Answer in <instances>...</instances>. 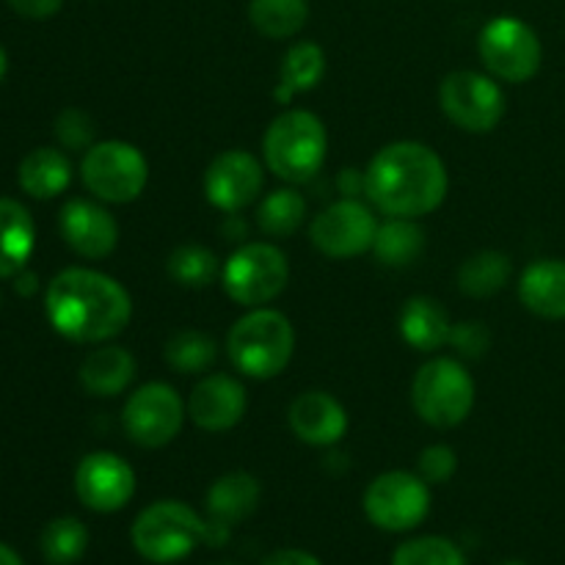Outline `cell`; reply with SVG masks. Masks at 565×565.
I'll list each match as a JSON object with an SVG mask.
<instances>
[{
    "label": "cell",
    "instance_id": "obj_31",
    "mask_svg": "<svg viewBox=\"0 0 565 565\" xmlns=\"http://www.w3.org/2000/svg\"><path fill=\"white\" fill-rule=\"evenodd\" d=\"M218 359V345L210 334L196 329L177 331L169 342H166V362L182 375L207 373Z\"/></svg>",
    "mask_w": 565,
    "mask_h": 565
},
{
    "label": "cell",
    "instance_id": "obj_43",
    "mask_svg": "<svg viewBox=\"0 0 565 565\" xmlns=\"http://www.w3.org/2000/svg\"><path fill=\"white\" fill-rule=\"evenodd\" d=\"M6 72H9V55H6V50L0 47V83H3Z\"/></svg>",
    "mask_w": 565,
    "mask_h": 565
},
{
    "label": "cell",
    "instance_id": "obj_22",
    "mask_svg": "<svg viewBox=\"0 0 565 565\" xmlns=\"http://www.w3.org/2000/svg\"><path fill=\"white\" fill-rule=\"evenodd\" d=\"M452 320L447 309L436 298L414 296L408 298L401 312V334L414 351L434 353L450 342Z\"/></svg>",
    "mask_w": 565,
    "mask_h": 565
},
{
    "label": "cell",
    "instance_id": "obj_5",
    "mask_svg": "<svg viewBox=\"0 0 565 565\" xmlns=\"http://www.w3.org/2000/svg\"><path fill=\"white\" fill-rule=\"evenodd\" d=\"M130 539L143 561L177 563L204 544V519L185 502L160 500L138 513Z\"/></svg>",
    "mask_w": 565,
    "mask_h": 565
},
{
    "label": "cell",
    "instance_id": "obj_32",
    "mask_svg": "<svg viewBox=\"0 0 565 565\" xmlns=\"http://www.w3.org/2000/svg\"><path fill=\"white\" fill-rule=\"evenodd\" d=\"M39 546H42L44 561L50 565H72L81 561L83 552H86L88 530L86 524L75 516L53 519V522L44 527Z\"/></svg>",
    "mask_w": 565,
    "mask_h": 565
},
{
    "label": "cell",
    "instance_id": "obj_37",
    "mask_svg": "<svg viewBox=\"0 0 565 565\" xmlns=\"http://www.w3.org/2000/svg\"><path fill=\"white\" fill-rule=\"evenodd\" d=\"M25 20H50L61 11L64 0H6Z\"/></svg>",
    "mask_w": 565,
    "mask_h": 565
},
{
    "label": "cell",
    "instance_id": "obj_17",
    "mask_svg": "<svg viewBox=\"0 0 565 565\" xmlns=\"http://www.w3.org/2000/svg\"><path fill=\"white\" fill-rule=\"evenodd\" d=\"M185 408L196 428L207 434H224L235 428L246 414V390L232 375H207L193 386Z\"/></svg>",
    "mask_w": 565,
    "mask_h": 565
},
{
    "label": "cell",
    "instance_id": "obj_16",
    "mask_svg": "<svg viewBox=\"0 0 565 565\" xmlns=\"http://www.w3.org/2000/svg\"><path fill=\"white\" fill-rule=\"evenodd\" d=\"M58 230L66 246L86 259H103L119 243V224L114 215L88 199H70L58 213Z\"/></svg>",
    "mask_w": 565,
    "mask_h": 565
},
{
    "label": "cell",
    "instance_id": "obj_23",
    "mask_svg": "<svg viewBox=\"0 0 565 565\" xmlns=\"http://www.w3.org/2000/svg\"><path fill=\"white\" fill-rule=\"evenodd\" d=\"M259 494H263V489H259L254 475L241 472V469H237V472L221 475L207 491L210 519L232 527V524L243 522V519H248L257 511Z\"/></svg>",
    "mask_w": 565,
    "mask_h": 565
},
{
    "label": "cell",
    "instance_id": "obj_41",
    "mask_svg": "<svg viewBox=\"0 0 565 565\" xmlns=\"http://www.w3.org/2000/svg\"><path fill=\"white\" fill-rule=\"evenodd\" d=\"M17 292L20 296H31L36 290V274H17Z\"/></svg>",
    "mask_w": 565,
    "mask_h": 565
},
{
    "label": "cell",
    "instance_id": "obj_21",
    "mask_svg": "<svg viewBox=\"0 0 565 565\" xmlns=\"http://www.w3.org/2000/svg\"><path fill=\"white\" fill-rule=\"evenodd\" d=\"M36 246V226L25 204L0 199V279L22 274Z\"/></svg>",
    "mask_w": 565,
    "mask_h": 565
},
{
    "label": "cell",
    "instance_id": "obj_6",
    "mask_svg": "<svg viewBox=\"0 0 565 565\" xmlns=\"http://www.w3.org/2000/svg\"><path fill=\"white\" fill-rule=\"evenodd\" d=\"M412 403L419 419L434 428H456L475 408L472 375L458 359H430L414 375Z\"/></svg>",
    "mask_w": 565,
    "mask_h": 565
},
{
    "label": "cell",
    "instance_id": "obj_42",
    "mask_svg": "<svg viewBox=\"0 0 565 565\" xmlns=\"http://www.w3.org/2000/svg\"><path fill=\"white\" fill-rule=\"evenodd\" d=\"M0 565H22V561H20V555L11 550V546L0 544Z\"/></svg>",
    "mask_w": 565,
    "mask_h": 565
},
{
    "label": "cell",
    "instance_id": "obj_10",
    "mask_svg": "<svg viewBox=\"0 0 565 565\" xmlns=\"http://www.w3.org/2000/svg\"><path fill=\"white\" fill-rule=\"evenodd\" d=\"M447 119L467 132H491L505 116V92L483 72H450L439 86Z\"/></svg>",
    "mask_w": 565,
    "mask_h": 565
},
{
    "label": "cell",
    "instance_id": "obj_15",
    "mask_svg": "<svg viewBox=\"0 0 565 565\" xmlns=\"http://www.w3.org/2000/svg\"><path fill=\"white\" fill-rule=\"evenodd\" d=\"M75 491L88 511H121L136 494V472L116 452H92L77 463Z\"/></svg>",
    "mask_w": 565,
    "mask_h": 565
},
{
    "label": "cell",
    "instance_id": "obj_44",
    "mask_svg": "<svg viewBox=\"0 0 565 565\" xmlns=\"http://www.w3.org/2000/svg\"><path fill=\"white\" fill-rule=\"evenodd\" d=\"M500 565H527V563H522V561H508V563H500Z\"/></svg>",
    "mask_w": 565,
    "mask_h": 565
},
{
    "label": "cell",
    "instance_id": "obj_3",
    "mask_svg": "<svg viewBox=\"0 0 565 565\" xmlns=\"http://www.w3.org/2000/svg\"><path fill=\"white\" fill-rule=\"evenodd\" d=\"M232 364L248 379L268 381L285 373L296 351V331L279 309L254 307L235 320L226 337Z\"/></svg>",
    "mask_w": 565,
    "mask_h": 565
},
{
    "label": "cell",
    "instance_id": "obj_35",
    "mask_svg": "<svg viewBox=\"0 0 565 565\" xmlns=\"http://www.w3.org/2000/svg\"><path fill=\"white\" fill-rule=\"evenodd\" d=\"M447 345L463 359H480L491 348V331L489 326L480 320H463V323H452L450 342Z\"/></svg>",
    "mask_w": 565,
    "mask_h": 565
},
{
    "label": "cell",
    "instance_id": "obj_24",
    "mask_svg": "<svg viewBox=\"0 0 565 565\" xmlns=\"http://www.w3.org/2000/svg\"><path fill=\"white\" fill-rule=\"evenodd\" d=\"M20 188L33 199H53L72 182V163L61 149L39 147L22 158L17 171Z\"/></svg>",
    "mask_w": 565,
    "mask_h": 565
},
{
    "label": "cell",
    "instance_id": "obj_45",
    "mask_svg": "<svg viewBox=\"0 0 565 565\" xmlns=\"http://www.w3.org/2000/svg\"><path fill=\"white\" fill-rule=\"evenodd\" d=\"M224 565H230V563H224Z\"/></svg>",
    "mask_w": 565,
    "mask_h": 565
},
{
    "label": "cell",
    "instance_id": "obj_30",
    "mask_svg": "<svg viewBox=\"0 0 565 565\" xmlns=\"http://www.w3.org/2000/svg\"><path fill=\"white\" fill-rule=\"evenodd\" d=\"M166 270H169V276L177 285L188 287V290L210 287L221 276L218 257L207 246H199V243H185V246L174 248L169 254Z\"/></svg>",
    "mask_w": 565,
    "mask_h": 565
},
{
    "label": "cell",
    "instance_id": "obj_9",
    "mask_svg": "<svg viewBox=\"0 0 565 565\" xmlns=\"http://www.w3.org/2000/svg\"><path fill=\"white\" fill-rule=\"evenodd\" d=\"M478 53L486 70L505 83H527L539 75L544 47L539 33L519 17H494L478 36Z\"/></svg>",
    "mask_w": 565,
    "mask_h": 565
},
{
    "label": "cell",
    "instance_id": "obj_28",
    "mask_svg": "<svg viewBox=\"0 0 565 565\" xmlns=\"http://www.w3.org/2000/svg\"><path fill=\"white\" fill-rule=\"evenodd\" d=\"M307 221V199L296 188L268 193L257 207V226L268 237H290Z\"/></svg>",
    "mask_w": 565,
    "mask_h": 565
},
{
    "label": "cell",
    "instance_id": "obj_7",
    "mask_svg": "<svg viewBox=\"0 0 565 565\" xmlns=\"http://www.w3.org/2000/svg\"><path fill=\"white\" fill-rule=\"evenodd\" d=\"M290 263L274 243H243L221 265V285L241 307H265L285 292Z\"/></svg>",
    "mask_w": 565,
    "mask_h": 565
},
{
    "label": "cell",
    "instance_id": "obj_13",
    "mask_svg": "<svg viewBox=\"0 0 565 565\" xmlns=\"http://www.w3.org/2000/svg\"><path fill=\"white\" fill-rule=\"evenodd\" d=\"M379 232L373 210L359 199H340L315 215L309 226L315 248L331 259H351L370 252Z\"/></svg>",
    "mask_w": 565,
    "mask_h": 565
},
{
    "label": "cell",
    "instance_id": "obj_36",
    "mask_svg": "<svg viewBox=\"0 0 565 565\" xmlns=\"http://www.w3.org/2000/svg\"><path fill=\"white\" fill-rule=\"evenodd\" d=\"M458 456L452 447L447 445H430L425 447L419 456V478L425 483H447L456 475Z\"/></svg>",
    "mask_w": 565,
    "mask_h": 565
},
{
    "label": "cell",
    "instance_id": "obj_20",
    "mask_svg": "<svg viewBox=\"0 0 565 565\" xmlns=\"http://www.w3.org/2000/svg\"><path fill=\"white\" fill-rule=\"evenodd\" d=\"M81 384L94 397H116L136 379V356L121 345L94 348L81 364Z\"/></svg>",
    "mask_w": 565,
    "mask_h": 565
},
{
    "label": "cell",
    "instance_id": "obj_2",
    "mask_svg": "<svg viewBox=\"0 0 565 565\" xmlns=\"http://www.w3.org/2000/svg\"><path fill=\"white\" fill-rule=\"evenodd\" d=\"M450 177L439 154L419 141L386 143L364 171V196L390 218H423L447 196Z\"/></svg>",
    "mask_w": 565,
    "mask_h": 565
},
{
    "label": "cell",
    "instance_id": "obj_25",
    "mask_svg": "<svg viewBox=\"0 0 565 565\" xmlns=\"http://www.w3.org/2000/svg\"><path fill=\"white\" fill-rule=\"evenodd\" d=\"M326 75V53L320 44L315 42H298L287 50L285 61H281L279 86H276L274 97L279 103H290L296 94L312 92Z\"/></svg>",
    "mask_w": 565,
    "mask_h": 565
},
{
    "label": "cell",
    "instance_id": "obj_12",
    "mask_svg": "<svg viewBox=\"0 0 565 565\" xmlns=\"http://www.w3.org/2000/svg\"><path fill=\"white\" fill-rule=\"evenodd\" d=\"M185 414L188 408L182 397L163 381H152V384H143L141 390L127 397L121 425H125V434L130 436V441L154 450V447H166L177 439Z\"/></svg>",
    "mask_w": 565,
    "mask_h": 565
},
{
    "label": "cell",
    "instance_id": "obj_14",
    "mask_svg": "<svg viewBox=\"0 0 565 565\" xmlns=\"http://www.w3.org/2000/svg\"><path fill=\"white\" fill-rule=\"evenodd\" d=\"M263 163L246 149H226L204 171V196L221 213H241L263 193Z\"/></svg>",
    "mask_w": 565,
    "mask_h": 565
},
{
    "label": "cell",
    "instance_id": "obj_38",
    "mask_svg": "<svg viewBox=\"0 0 565 565\" xmlns=\"http://www.w3.org/2000/svg\"><path fill=\"white\" fill-rule=\"evenodd\" d=\"M337 191L342 199H359L364 193V171L359 169H342L337 177Z\"/></svg>",
    "mask_w": 565,
    "mask_h": 565
},
{
    "label": "cell",
    "instance_id": "obj_1",
    "mask_svg": "<svg viewBox=\"0 0 565 565\" xmlns=\"http://www.w3.org/2000/svg\"><path fill=\"white\" fill-rule=\"evenodd\" d=\"M44 312L66 340L105 342L127 329L132 301L114 276L92 268H66L47 285Z\"/></svg>",
    "mask_w": 565,
    "mask_h": 565
},
{
    "label": "cell",
    "instance_id": "obj_18",
    "mask_svg": "<svg viewBox=\"0 0 565 565\" xmlns=\"http://www.w3.org/2000/svg\"><path fill=\"white\" fill-rule=\"evenodd\" d=\"M287 419L292 434L312 447H334L348 434V412L329 392L312 390L298 395L287 412Z\"/></svg>",
    "mask_w": 565,
    "mask_h": 565
},
{
    "label": "cell",
    "instance_id": "obj_34",
    "mask_svg": "<svg viewBox=\"0 0 565 565\" xmlns=\"http://www.w3.org/2000/svg\"><path fill=\"white\" fill-rule=\"evenodd\" d=\"M55 138L66 149H88L94 143V121L92 116L77 108L61 110L55 119Z\"/></svg>",
    "mask_w": 565,
    "mask_h": 565
},
{
    "label": "cell",
    "instance_id": "obj_27",
    "mask_svg": "<svg viewBox=\"0 0 565 565\" xmlns=\"http://www.w3.org/2000/svg\"><path fill=\"white\" fill-rule=\"evenodd\" d=\"M248 20L263 36L290 39L309 20V0H252Z\"/></svg>",
    "mask_w": 565,
    "mask_h": 565
},
{
    "label": "cell",
    "instance_id": "obj_8",
    "mask_svg": "<svg viewBox=\"0 0 565 565\" xmlns=\"http://www.w3.org/2000/svg\"><path fill=\"white\" fill-rule=\"evenodd\" d=\"M81 180L92 196L108 204L136 202L149 182V163L138 147L127 141H99L86 149Z\"/></svg>",
    "mask_w": 565,
    "mask_h": 565
},
{
    "label": "cell",
    "instance_id": "obj_4",
    "mask_svg": "<svg viewBox=\"0 0 565 565\" xmlns=\"http://www.w3.org/2000/svg\"><path fill=\"white\" fill-rule=\"evenodd\" d=\"M326 154H329V132L323 121L309 110H285L265 130V166L290 185L312 180L323 169Z\"/></svg>",
    "mask_w": 565,
    "mask_h": 565
},
{
    "label": "cell",
    "instance_id": "obj_39",
    "mask_svg": "<svg viewBox=\"0 0 565 565\" xmlns=\"http://www.w3.org/2000/svg\"><path fill=\"white\" fill-rule=\"evenodd\" d=\"M263 565H323V563L303 550H279L270 557H265Z\"/></svg>",
    "mask_w": 565,
    "mask_h": 565
},
{
    "label": "cell",
    "instance_id": "obj_29",
    "mask_svg": "<svg viewBox=\"0 0 565 565\" xmlns=\"http://www.w3.org/2000/svg\"><path fill=\"white\" fill-rule=\"evenodd\" d=\"M511 279V259L502 252H478L458 268V287L472 298H489Z\"/></svg>",
    "mask_w": 565,
    "mask_h": 565
},
{
    "label": "cell",
    "instance_id": "obj_11",
    "mask_svg": "<svg viewBox=\"0 0 565 565\" xmlns=\"http://www.w3.org/2000/svg\"><path fill=\"white\" fill-rule=\"evenodd\" d=\"M430 511V491L419 475L384 472L364 491V513L386 533H408L425 522Z\"/></svg>",
    "mask_w": 565,
    "mask_h": 565
},
{
    "label": "cell",
    "instance_id": "obj_26",
    "mask_svg": "<svg viewBox=\"0 0 565 565\" xmlns=\"http://www.w3.org/2000/svg\"><path fill=\"white\" fill-rule=\"evenodd\" d=\"M425 232L417 224V218H390L386 224H379L375 232L373 252L381 265L390 268H406L423 254Z\"/></svg>",
    "mask_w": 565,
    "mask_h": 565
},
{
    "label": "cell",
    "instance_id": "obj_19",
    "mask_svg": "<svg viewBox=\"0 0 565 565\" xmlns=\"http://www.w3.org/2000/svg\"><path fill=\"white\" fill-rule=\"evenodd\" d=\"M519 298L544 320H565V259H539L519 279Z\"/></svg>",
    "mask_w": 565,
    "mask_h": 565
},
{
    "label": "cell",
    "instance_id": "obj_33",
    "mask_svg": "<svg viewBox=\"0 0 565 565\" xmlns=\"http://www.w3.org/2000/svg\"><path fill=\"white\" fill-rule=\"evenodd\" d=\"M392 565H467V561L452 541L439 539V535H425V539H414L397 546V552L392 555Z\"/></svg>",
    "mask_w": 565,
    "mask_h": 565
},
{
    "label": "cell",
    "instance_id": "obj_40",
    "mask_svg": "<svg viewBox=\"0 0 565 565\" xmlns=\"http://www.w3.org/2000/svg\"><path fill=\"white\" fill-rule=\"evenodd\" d=\"M226 215H230V218H226V224H224V235L230 237V241H243L248 232L246 221H243L237 213H226Z\"/></svg>",
    "mask_w": 565,
    "mask_h": 565
}]
</instances>
